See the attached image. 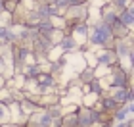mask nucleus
<instances>
[{
    "instance_id": "f257e3e1",
    "label": "nucleus",
    "mask_w": 134,
    "mask_h": 127,
    "mask_svg": "<svg viewBox=\"0 0 134 127\" xmlns=\"http://www.w3.org/2000/svg\"><path fill=\"white\" fill-rule=\"evenodd\" d=\"M115 39L111 35V27L107 23H103L102 19L88 23V40H86V48L84 50H98V48H113Z\"/></svg>"
},
{
    "instance_id": "f03ea898",
    "label": "nucleus",
    "mask_w": 134,
    "mask_h": 127,
    "mask_svg": "<svg viewBox=\"0 0 134 127\" xmlns=\"http://www.w3.org/2000/svg\"><path fill=\"white\" fill-rule=\"evenodd\" d=\"M63 19L67 27L75 23H86L88 21V4H79V6H69L63 14Z\"/></svg>"
},
{
    "instance_id": "7ed1b4c3",
    "label": "nucleus",
    "mask_w": 134,
    "mask_h": 127,
    "mask_svg": "<svg viewBox=\"0 0 134 127\" xmlns=\"http://www.w3.org/2000/svg\"><path fill=\"white\" fill-rule=\"evenodd\" d=\"M65 33H69L73 40L79 44V48H81V52L86 48V40H88V23H75V25L67 27Z\"/></svg>"
},
{
    "instance_id": "20e7f679",
    "label": "nucleus",
    "mask_w": 134,
    "mask_h": 127,
    "mask_svg": "<svg viewBox=\"0 0 134 127\" xmlns=\"http://www.w3.org/2000/svg\"><path fill=\"white\" fill-rule=\"evenodd\" d=\"M94 56H96V65H105V68L117 65V54L113 48H98V50H94Z\"/></svg>"
},
{
    "instance_id": "39448f33",
    "label": "nucleus",
    "mask_w": 134,
    "mask_h": 127,
    "mask_svg": "<svg viewBox=\"0 0 134 127\" xmlns=\"http://www.w3.org/2000/svg\"><path fill=\"white\" fill-rule=\"evenodd\" d=\"M58 46L62 48V52H63V54H75V52H81L79 44H77L75 40H73V37H71L69 33H63V37L59 39Z\"/></svg>"
},
{
    "instance_id": "423d86ee",
    "label": "nucleus",
    "mask_w": 134,
    "mask_h": 127,
    "mask_svg": "<svg viewBox=\"0 0 134 127\" xmlns=\"http://www.w3.org/2000/svg\"><path fill=\"white\" fill-rule=\"evenodd\" d=\"M117 21L121 23V25H125L126 29H130V31H132L134 10H132V8H123V10H119V17H117Z\"/></svg>"
},
{
    "instance_id": "0eeeda50",
    "label": "nucleus",
    "mask_w": 134,
    "mask_h": 127,
    "mask_svg": "<svg viewBox=\"0 0 134 127\" xmlns=\"http://www.w3.org/2000/svg\"><path fill=\"white\" fill-rule=\"evenodd\" d=\"M4 123H12V116H10L8 104L0 102V125H4Z\"/></svg>"
},
{
    "instance_id": "6e6552de",
    "label": "nucleus",
    "mask_w": 134,
    "mask_h": 127,
    "mask_svg": "<svg viewBox=\"0 0 134 127\" xmlns=\"http://www.w3.org/2000/svg\"><path fill=\"white\" fill-rule=\"evenodd\" d=\"M0 127H25V125H23V123H4Z\"/></svg>"
},
{
    "instance_id": "1a4fd4ad",
    "label": "nucleus",
    "mask_w": 134,
    "mask_h": 127,
    "mask_svg": "<svg viewBox=\"0 0 134 127\" xmlns=\"http://www.w3.org/2000/svg\"><path fill=\"white\" fill-rule=\"evenodd\" d=\"M2 87H6V77L0 75V89H2Z\"/></svg>"
},
{
    "instance_id": "9d476101",
    "label": "nucleus",
    "mask_w": 134,
    "mask_h": 127,
    "mask_svg": "<svg viewBox=\"0 0 134 127\" xmlns=\"http://www.w3.org/2000/svg\"><path fill=\"white\" fill-rule=\"evenodd\" d=\"M4 12H6V10H4V0H0V16H2Z\"/></svg>"
}]
</instances>
